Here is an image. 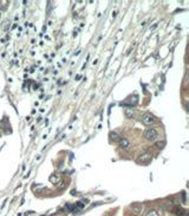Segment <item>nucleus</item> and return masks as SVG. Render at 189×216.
<instances>
[{
    "mask_svg": "<svg viewBox=\"0 0 189 216\" xmlns=\"http://www.w3.org/2000/svg\"><path fill=\"white\" fill-rule=\"evenodd\" d=\"M116 14H117V12H116V11H115V12H113V13H112V17L115 18V17H116Z\"/></svg>",
    "mask_w": 189,
    "mask_h": 216,
    "instance_id": "4468645a",
    "label": "nucleus"
},
{
    "mask_svg": "<svg viewBox=\"0 0 189 216\" xmlns=\"http://www.w3.org/2000/svg\"><path fill=\"white\" fill-rule=\"evenodd\" d=\"M143 136H144V138L145 139H148V141H155L158 136V132H157L156 129H154V128H149V129H147V130L144 131Z\"/></svg>",
    "mask_w": 189,
    "mask_h": 216,
    "instance_id": "f257e3e1",
    "label": "nucleus"
},
{
    "mask_svg": "<svg viewBox=\"0 0 189 216\" xmlns=\"http://www.w3.org/2000/svg\"><path fill=\"white\" fill-rule=\"evenodd\" d=\"M182 202L186 203V192H184V191L182 192Z\"/></svg>",
    "mask_w": 189,
    "mask_h": 216,
    "instance_id": "9b49d317",
    "label": "nucleus"
},
{
    "mask_svg": "<svg viewBox=\"0 0 189 216\" xmlns=\"http://www.w3.org/2000/svg\"><path fill=\"white\" fill-rule=\"evenodd\" d=\"M77 207L82 208V207H84V203H77Z\"/></svg>",
    "mask_w": 189,
    "mask_h": 216,
    "instance_id": "ddd939ff",
    "label": "nucleus"
},
{
    "mask_svg": "<svg viewBox=\"0 0 189 216\" xmlns=\"http://www.w3.org/2000/svg\"><path fill=\"white\" fill-rule=\"evenodd\" d=\"M118 144H119V148L121 149H123V150H129V149H130V142H129L128 138H124V137L121 138Z\"/></svg>",
    "mask_w": 189,
    "mask_h": 216,
    "instance_id": "20e7f679",
    "label": "nucleus"
},
{
    "mask_svg": "<svg viewBox=\"0 0 189 216\" xmlns=\"http://www.w3.org/2000/svg\"><path fill=\"white\" fill-rule=\"evenodd\" d=\"M0 136H1V135H0Z\"/></svg>",
    "mask_w": 189,
    "mask_h": 216,
    "instance_id": "2eb2a0df",
    "label": "nucleus"
},
{
    "mask_svg": "<svg viewBox=\"0 0 189 216\" xmlns=\"http://www.w3.org/2000/svg\"><path fill=\"white\" fill-rule=\"evenodd\" d=\"M151 158H152V155H151L150 152H148V151H145V152H142V154L138 156L137 161L140 162V163L147 164V163H149V162L151 161Z\"/></svg>",
    "mask_w": 189,
    "mask_h": 216,
    "instance_id": "f03ea898",
    "label": "nucleus"
},
{
    "mask_svg": "<svg viewBox=\"0 0 189 216\" xmlns=\"http://www.w3.org/2000/svg\"><path fill=\"white\" fill-rule=\"evenodd\" d=\"M156 26H157V24H154V25H152V26L150 27V30H151V31H154L155 28H156Z\"/></svg>",
    "mask_w": 189,
    "mask_h": 216,
    "instance_id": "f8f14e48",
    "label": "nucleus"
},
{
    "mask_svg": "<svg viewBox=\"0 0 189 216\" xmlns=\"http://www.w3.org/2000/svg\"><path fill=\"white\" fill-rule=\"evenodd\" d=\"M130 209L132 210V211H134L135 214H140L142 211V209H143V206H142L141 203H132V204H131L130 206Z\"/></svg>",
    "mask_w": 189,
    "mask_h": 216,
    "instance_id": "39448f33",
    "label": "nucleus"
},
{
    "mask_svg": "<svg viewBox=\"0 0 189 216\" xmlns=\"http://www.w3.org/2000/svg\"><path fill=\"white\" fill-rule=\"evenodd\" d=\"M109 136H110V139H111V141L115 142V143H118V142H119V139L122 138L119 135L117 134V132H113V131H112V132H110V135H109Z\"/></svg>",
    "mask_w": 189,
    "mask_h": 216,
    "instance_id": "0eeeda50",
    "label": "nucleus"
},
{
    "mask_svg": "<svg viewBox=\"0 0 189 216\" xmlns=\"http://www.w3.org/2000/svg\"><path fill=\"white\" fill-rule=\"evenodd\" d=\"M164 144H165V142H164V141H162V142H157V143H156V147H157L158 149H163V148H164Z\"/></svg>",
    "mask_w": 189,
    "mask_h": 216,
    "instance_id": "1a4fd4ad",
    "label": "nucleus"
},
{
    "mask_svg": "<svg viewBox=\"0 0 189 216\" xmlns=\"http://www.w3.org/2000/svg\"><path fill=\"white\" fill-rule=\"evenodd\" d=\"M147 216H158V214H157V211L156 210H149V213L147 214Z\"/></svg>",
    "mask_w": 189,
    "mask_h": 216,
    "instance_id": "6e6552de",
    "label": "nucleus"
},
{
    "mask_svg": "<svg viewBox=\"0 0 189 216\" xmlns=\"http://www.w3.org/2000/svg\"><path fill=\"white\" fill-rule=\"evenodd\" d=\"M142 122H143L145 125H151V124L154 123V116L149 112L144 113V115L142 116Z\"/></svg>",
    "mask_w": 189,
    "mask_h": 216,
    "instance_id": "7ed1b4c3",
    "label": "nucleus"
},
{
    "mask_svg": "<svg viewBox=\"0 0 189 216\" xmlns=\"http://www.w3.org/2000/svg\"><path fill=\"white\" fill-rule=\"evenodd\" d=\"M183 211H184V210H182V209H177V210H176V214H177L179 216H183V215H184V213H183Z\"/></svg>",
    "mask_w": 189,
    "mask_h": 216,
    "instance_id": "9d476101",
    "label": "nucleus"
},
{
    "mask_svg": "<svg viewBox=\"0 0 189 216\" xmlns=\"http://www.w3.org/2000/svg\"><path fill=\"white\" fill-rule=\"evenodd\" d=\"M124 115H125V117L127 118H132V117L135 116V110H134V107L132 106H128V107H125L124 109Z\"/></svg>",
    "mask_w": 189,
    "mask_h": 216,
    "instance_id": "423d86ee",
    "label": "nucleus"
}]
</instances>
